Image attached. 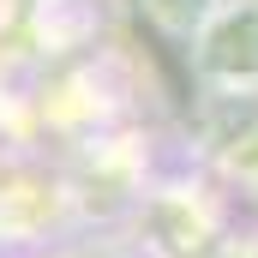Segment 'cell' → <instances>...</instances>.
<instances>
[{"instance_id": "cell-2", "label": "cell", "mask_w": 258, "mask_h": 258, "mask_svg": "<svg viewBox=\"0 0 258 258\" xmlns=\"http://www.w3.org/2000/svg\"><path fill=\"white\" fill-rule=\"evenodd\" d=\"M144 6V18L162 30V36H174V42H198V30L210 24V12L222 6V0H138Z\"/></svg>"}, {"instance_id": "cell-1", "label": "cell", "mask_w": 258, "mask_h": 258, "mask_svg": "<svg viewBox=\"0 0 258 258\" xmlns=\"http://www.w3.org/2000/svg\"><path fill=\"white\" fill-rule=\"evenodd\" d=\"M198 78L222 84V90H252L258 84V0H222L210 12V24L192 42Z\"/></svg>"}]
</instances>
